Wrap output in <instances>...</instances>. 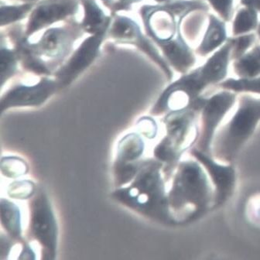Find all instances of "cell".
Masks as SVG:
<instances>
[{"label": "cell", "instance_id": "obj_26", "mask_svg": "<svg viewBox=\"0 0 260 260\" xmlns=\"http://www.w3.org/2000/svg\"><path fill=\"white\" fill-rule=\"evenodd\" d=\"M1 172L8 178H18L27 174L29 166L27 162L18 156H4L1 159Z\"/></svg>", "mask_w": 260, "mask_h": 260}, {"label": "cell", "instance_id": "obj_5", "mask_svg": "<svg viewBox=\"0 0 260 260\" xmlns=\"http://www.w3.org/2000/svg\"><path fill=\"white\" fill-rule=\"evenodd\" d=\"M57 221L51 202L43 189L37 190L29 202L28 238L40 244L42 259H55L57 256Z\"/></svg>", "mask_w": 260, "mask_h": 260}, {"label": "cell", "instance_id": "obj_33", "mask_svg": "<svg viewBox=\"0 0 260 260\" xmlns=\"http://www.w3.org/2000/svg\"><path fill=\"white\" fill-rule=\"evenodd\" d=\"M241 4L260 13V0H241Z\"/></svg>", "mask_w": 260, "mask_h": 260}, {"label": "cell", "instance_id": "obj_7", "mask_svg": "<svg viewBox=\"0 0 260 260\" xmlns=\"http://www.w3.org/2000/svg\"><path fill=\"white\" fill-rule=\"evenodd\" d=\"M236 101L234 91L224 90L205 100L201 110V125L199 136L194 148L211 154V145L221 121Z\"/></svg>", "mask_w": 260, "mask_h": 260}, {"label": "cell", "instance_id": "obj_11", "mask_svg": "<svg viewBox=\"0 0 260 260\" xmlns=\"http://www.w3.org/2000/svg\"><path fill=\"white\" fill-rule=\"evenodd\" d=\"M146 34L157 45L169 42L181 30L184 16L179 17L167 4L143 6L140 10ZM186 17V16H185Z\"/></svg>", "mask_w": 260, "mask_h": 260}, {"label": "cell", "instance_id": "obj_10", "mask_svg": "<svg viewBox=\"0 0 260 260\" xmlns=\"http://www.w3.org/2000/svg\"><path fill=\"white\" fill-rule=\"evenodd\" d=\"M107 31H102L85 39L69 60L54 72L60 90L70 85L95 60Z\"/></svg>", "mask_w": 260, "mask_h": 260}, {"label": "cell", "instance_id": "obj_3", "mask_svg": "<svg viewBox=\"0 0 260 260\" xmlns=\"http://www.w3.org/2000/svg\"><path fill=\"white\" fill-rule=\"evenodd\" d=\"M205 100L201 96L192 107L165 115L164 122L167 135L155 147L153 155L155 159L162 162V174L166 181L174 175L183 153L197 143L199 136L197 117Z\"/></svg>", "mask_w": 260, "mask_h": 260}, {"label": "cell", "instance_id": "obj_29", "mask_svg": "<svg viewBox=\"0 0 260 260\" xmlns=\"http://www.w3.org/2000/svg\"><path fill=\"white\" fill-rule=\"evenodd\" d=\"M137 127L139 133L149 140H153L156 137L157 124L153 118L148 116L140 118L137 121Z\"/></svg>", "mask_w": 260, "mask_h": 260}, {"label": "cell", "instance_id": "obj_13", "mask_svg": "<svg viewBox=\"0 0 260 260\" xmlns=\"http://www.w3.org/2000/svg\"><path fill=\"white\" fill-rule=\"evenodd\" d=\"M80 3L81 0H42L31 11L25 35L29 38L44 28L72 18L78 13Z\"/></svg>", "mask_w": 260, "mask_h": 260}, {"label": "cell", "instance_id": "obj_17", "mask_svg": "<svg viewBox=\"0 0 260 260\" xmlns=\"http://www.w3.org/2000/svg\"><path fill=\"white\" fill-rule=\"evenodd\" d=\"M81 3L85 10V16L81 23L84 32L94 35L108 30L112 22V16H106L95 0H81Z\"/></svg>", "mask_w": 260, "mask_h": 260}, {"label": "cell", "instance_id": "obj_27", "mask_svg": "<svg viewBox=\"0 0 260 260\" xmlns=\"http://www.w3.org/2000/svg\"><path fill=\"white\" fill-rule=\"evenodd\" d=\"M36 185L29 180H21L11 183L7 189L9 197L17 200L32 199L37 192Z\"/></svg>", "mask_w": 260, "mask_h": 260}, {"label": "cell", "instance_id": "obj_34", "mask_svg": "<svg viewBox=\"0 0 260 260\" xmlns=\"http://www.w3.org/2000/svg\"><path fill=\"white\" fill-rule=\"evenodd\" d=\"M20 1H23V2L25 3H32V4H35V3L38 1V0H20Z\"/></svg>", "mask_w": 260, "mask_h": 260}, {"label": "cell", "instance_id": "obj_2", "mask_svg": "<svg viewBox=\"0 0 260 260\" xmlns=\"http://www.w3.org/2000/svg\"><path fill=\"white\" fill-rule=\"evenodd\" d=\"M199 161L179 162L168 193L170 210L177 224L202 218L213 208L214 187Z\"/></svg>", "mask_w": 260, "mask_h": 260}, {"label": "cell", "instance_id": "obj_12", "mask_svg": "<svg viewBox=\"0 0 260 260\" xmlns=\"http://www.w3.org/2000/svg\"><path fill=\"white\" fill-rule=\"evenodd\" d=\"M58 90L57 80L48 76H44L35 85H16L1 98L0 112L3 114L12 108L42 106Z\"/></svg>", "mask_w": 260, "mask_h": 260}, {"label": "cell", "instance_id": "obj_21", "mask_svg": "<svg viewBox=\"0 0 260 260\" xmlns=\"http://www.w3.org/2000/svg\"><path fill=\"white\" fill-rule=\"evenodd\" d=\"M234 71L239 78H255L260 75V46L246 52L234 63Z\"/></svg>", "mask_w": 260, "mask_h": 260}, {"label": "cell", "instance_id": "obj_20", "mask_svg": "<svg viewBox=\"0 0 260 260\" xmlns=\"http://www.w3.org/2000/svg\"><path fill=\"white\" fill-rule=\"evenodd\" d=\"M227 40L224 22L215 15H209V24L200 46L198 47L199 55L205 56L221 46Z\"/></svg>", "mask_w": 260, "mask_h": 260}, {"label": "cell", "instance_id": "obj_31", "mask_svg": "<svg viewBox=\"0 0 260 260\" xmlns=\"http://www.w3.org/2000/svg\"><path fill=\"white\" fill-rule=\"evenodd\" d=\"M142 0H116L112 2L104 3L105 5L110 9L112 16L116 14L117 12L127 11L132 9V6L137 3L141 2Z\"/></svg>", "mask_w": 260, "mask_h": 260}, {"label": "cell", "instance_id": "obj_30", "mask_svg": "<svg viewBox=\"0 0 260 260\" xmlns=\"http://www.w3.org/2000/svg\"><path fill=\"white\" fill-rule=\"evenodd\" d=\"M224 21H230L233 14V0H208Z\"/></svg>", "mask_w": 260, "mask_h": 260}, {"label": "cell", "instance_id": "obj_19", "mask_svg": "<svg viewBox=\"0 0 260 260\" xmlns=\"http://www.w3.org/2000/svg\"><path fill=\"white\" fill-rule=\"evenodd\" d=\"M144 141L139 134L133 133L119 142L114 165H123L138 162L144 151Z\"/></svg>", "mask_w": 260, "mask_h": 260}, {"label": "cell", "instance_id": "obj_35", "mask_svg": "<svg viewBox=\"0 0 260 260\" xmlns=\"http://www.w3.org/2000/svg\"><path fill=\"white\" fill-rule=\"evenodd\" d=\"M154 1H156V2L157 3H162V4H164V3L168 2V1H171V0H154Z\"/></svg>", "mask_w": 260, "mask_h": 260}, {"label": "cell", "instance_id": "obj_23", "mask_svg": "<svg viewBox=\"0 0 260 260\" xmlns=\"http://www.w3.org/2000/svg\"><path fill=\"white\" fill-rule=\"evenodd\" d=\"M19 60L15 50H11L4 44V36L1 35V86L17 72Z\"/></svg>", "mask_w": 260, "mask_h": 260}, {"label": "cell", "instance_id": "obj_9", "mask_svg": "<svg viewBox=\"0 0 260 260\" xmlns=\"http://www.w3.org/2000/svg\"><path fill=\"white\" fill-rule=\"evenodd\" d=\"M190 154L203 167L214 185V205L218 209L231 199L236 187V174L233 164H220L211 154L192 147Z\"/></svg>", "mask_w": 260, "mask_h": 260}, {"label": "cell", "instance_id": "obj_18", "mask_svg": "<svg viewBox=\"0 0 260 260\" xmlns=\"http://www.w3.org/2000/svg\"><path fill=\"white\" fill-rule=\"evenodd\" d=\"M1 223L7 235L17 243L26 242L22 235L21 215L17 205L5 199H1Z\"/></svg>", "mask_w": 260, "mask_h": 260}, {"label": "cell", "instance_id": "obj_24", "mask_svg": "<svg viewBox=\"0 0 260 260\" xmlns=\"http://www.w3.org/2000/svg\"><path fill=\"white\" fill-rule=\"evenodd\" d=\"M35 4L26 3L18 6L1 5V26H9L23 20L32 11Z\"/></svg>", "mask_w": 260, "mask_h": 260}, {"label": "cell", "instance_id": "obj_22", "mask_svg": "<svg viewBox=\"0 0 260 260\" xmlns=\"http://www.w3.org/2000/svg\"><path fill=\"white\" fill-rule=\"evenodd\" d=\"M258 12L253 9L245 7L241 9L233 22V32L234 36H239L251 32L258 27Z\"/></svg>", "mask_w": 260, "mask_h": 260}, {"label": "cell", "instance_id": "obj_32", "mask_svg": "<svg viewBox=\"0 0 260 260\" xmlns=\"http://www.w3.org/2000/svg\"><path fill=\"white\" fill-rule=\"evenodd\" d=\"M19 259H35V253L27 242L22 244V249L20 252Z\"/></svg>", "mask_w": 260, "mask_h": 260}, {"label": "cell", "instance_id": "obj_8", "mask_svg": "<svg viewBox=\"0 0 260 260\" xmlns=\"http://www.w3.org/2000/svg\"><path fill=\"white\" fill-rule=\"evenodd\" d=\"M112 17L106 37L119 44H131L138 47L162 69L167 78L171 81L173 72L169 63L159 55L153 44L144 37L138 23L127 16L115 14Z\"/></svg>", "mask_w": 260, "mask_h": 260}, {"label": "cell", "instance_id": "obj_6", "mask_svg": "<svg viewBox=\"0 0 260 260\" xmlns=\"http://www.w3.org/2000/svg\"><path fill=\"white\" fill-rule=\"evenodd\" d=\"M83 32L81 23L69 20L63 26L49 28L41 39L32 45L54 75L70 55L74 43L83 35Z\"/></svg>", "mask_w": 260, "mask_h": 260}, {"label": "cell", "instance_id": "obj_28", "mask_svg": "<svg viewBox=\"0 0 260 260\" xmlns=\"http://www.w3.org/2000/svg\"><path fill=\"white\" fill-rule=\"evenodd\" d=\"M231 40L233 42L231 57L236 60L246 54L248 49L255 42V36L253 34H251Z\"/></svg>", "mask_w": 260, "mask_h": 260}, {"label": "cell", "instance_id": "obj_15", "mask_svg": "<svg viewBox=\"0 0 260 260\" xmlns=\"http://www.w3.org/2000/svg\"><path fill=\"white\" fill-rule=\"evenodd\" d=\"M232 48V40L228 39L224 45L211 56L203 66L197 69L201 79L207 87L215 84L218 85L227 76Z\"/></svg>", "mask_w": 260, "mask_h": 260}, {"label": "cell", "instance_id": "obj_37", "mask_svg": "<svg viewBox=\"0 0 260 260\" xmlns=\"http://www.w3.org/2000/svg\"><path fill=\"white\" fill-rule=\"evenodd\" d=\"M102 1H103L104 3H109L112 2V1H113V0H102Z\"/></svg>", "mask_w": 260, "mask_h": 260}, {"label": "cell", "instance_id": "obj_14", "mask_svg": "<svg viewBox=\"0 0 260 260\" xmlns=\"http://www.w3.org/2000/svg\"><path fill=\"white\" fill-rule=\"evenodd\" d=\"M8 36L14 46L19 62L24 70L43 76L53 75L47 63L35 51L32 43L28 41L29 38L25 35V29L21 25L16 24L10 27Z\"/></svg>", "mask_w": 260, "mask_h": 260}, {"label": "cell", "instance_id": "obj_36", "mask_svg": "<svg viewBox=\"0 0 260 260\" xmlns=\"http://www.w3.org/2000/svg\"><path fill=\"white\" fill-rule=\"evenodd\" d=\"M257 34H258V38H260V23L258 24V27H257Z\"/></svg>", "mask_w": 260, "mask_h": 260}, {"label": "cell", "instance_id": "obj_4", "mask_svg": "<svg viewBox=\"0 0 260 260\" xmlns=\"http://www.w3.org/2000/svg\"><path fill=\"white\" fill-rule=\"evenodd\" d=\"M259 121L260 99L247 94L241 96L234 116L215 134L211 145V156L222 164H233Z\"/></svg>", "mask_w": 260, "mask_h": 260}, {"label": "cell", "instance_id": "obj_25", "mask_svg": "<svg viewBox=\"0 0 260 260\" xmlns=\"http://www.w3.org/2000/svg\"><path fill=\"white\" fill-rule=\"evenodd\" d=\"M218 86L224 90L234 92H251L260 94V76L252 78L225 80L218 84Z\"/></svg>", "mask_w": 260, "mask_h": 260}, {"label": "cell", "instance_id": "obj_1", "mask_svg": "<svg viewBox=\"0 0 260 260\" xmlns=\"http://www.w3.org/2000/svg\"><path fill=\"white\" fill-rule=\"evenodd\" d=\"M165 183L162 162L155 158L145 159L130 185L119 187L112 196L145 218L165 225H177L170 210Z\"/></svg>", "mask_w": 260, "mask_h": 260}, {"label": "cell", "instance_id": "obj_16", "mask_svg": "<svg viewBox=\"0 0 260 260\" xmlns=\"http://www.w3.org/2000/svg\"><path fill=\"white\" fill-rule=\"evenodd\" d=\"M158 46L168 63L180 73H187L196 62L194 54L183 38L181 30L172 41Z\"/></svg>", "mask_w": 260, "mask_h": 260}]
</instances>
